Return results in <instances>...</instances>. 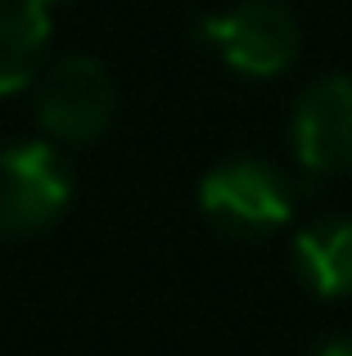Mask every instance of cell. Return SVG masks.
<instances>
[{"instance_id":"obj_9","label":"cell","mask_w":352,"mask_h":356,"mask_svg":"<svg viewBox=\"0 0 352 356\" xmlns=\"http://www.w3.org/2000/svg\"><path fill=\"white\" fill-rule=\"evenodd\" d=\"M45 5H59V0H45Z\"/></svg>"},{"instance_id":"obj_3","label":"cell","mask_w":352,"mask_h":356,"mask_svg":"<svg viewBox=\"0 0 352 356\" xmlns=\"http://www.w3.org/2000/svg\"><path fill=\"white\" fill-rule=\"evenodd\" d=\"M72 194V176L54 145H9L0 154V235L45 230Z\"/></svg>"},{"instance_id":"obj_8","label":"cell","mask_w":352,"mask_h":356,"mask_svg":"<svg viewBox=\"0 0 352 356\" xmlns=\"http://www.w3.org/2000/svg\"><path fill=\"white\" fill-rule=\"evenodd\" d=\"M317 356H352V339H330L326 348H317Z\"/></svg>"},{"instance_id":"obj_7","label":"cell","mask_w":352,"mask_h":356,"mask_svg":"<svg viewBox=\"0 0 352 356\" xmlns=\"http://www.w3.org/2000/svg\"><path fill=\"white\" fill-rule=\"evenodd\" d=\"M294 266L321 298H352V217H330L294 239Z\"/></svg>"},{"instance_id":"obj_4","label":"cell","mask_w":352,"mask_h":356,"mask_svg":"<svg viewBox=\"0 0 352 356\" xmlns=\"http://www.w3.org/2000/svg\"><path fill=\"white\" fill-rule=\"evenodd\" d=\"M36 118L59 145H86L113 118V81L90 54H68L50 68L36 95Z\"/></svg>"},{"instance_id":"obj_5","label":"cell","mask_w":352,"mask_h":356,"mask_svg":"<svg viewBox=\"0 0 352 356\" xmlns=\"http://www.w3.org/2000/svg\"><path fill=\"white\" fill-rule=\"evenodd\" d=\"M294 154L312 176L352 172V77L335 72L303 90L294 104Z\"/></svg>"},{"instance_id":"obj_6","label":"cell","mask_w":352,"mask_h":356,"mask_svg":"<svg viewBox=\"0 0 352 356\" xmlns=\"http://www.w3.org/2000/svg\"><path fill=\"white\" fill-rule=\"evenodd\" d=\"M50 41V5L45 0H0V95L32 86Z\"/></svg>"},{"instance_id":"obj_1","label":"cell","mask_w":352,"mask_h":356,"mask_svg":"<svg viewBox=\"0 0 352 356\" xmlns=\"http://www.w3.org/2000/svg\"><path fill=\"white\" fill-rule=\"evenodd\" d=\"M199 208L226 235H271L289 221L294 194L275 167L257 163V158H235L203 176Z\"/></svg>"},{"instance_id":"obj_2","label":"cell","mask_w":352,"mask_h":356,"mask_svg":"<svg viewBox=\"0 0 352 356\" xmlns=\"http://www.w3.org/2000/svg\"><path fill=\"white\" fill-rule=\"evenodd\" d=\"M203 41L226 59V68L244 77H275L298 54V23L275 0H244L226 14H212L203 23Z\"/></svg>"}]
</instances>
